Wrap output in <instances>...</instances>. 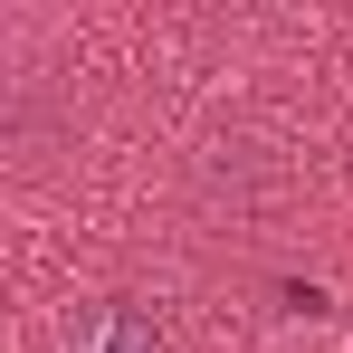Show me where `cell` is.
<instances>
[{
	"label": "cell",
	"mask_w": 353,
	"mask_h": 353,
	"mask_svg": "<svg viewBox=\"0 0 353 353\" xmlns=\"http://www.w3.org/2000/svg\"><path fill=\"white\" fill-rule=\"evenodd\" d=\"M77 353H163V334H153L134 305H96L86 334H77Z\"/></svg>",
	"instance_id": "obj_1"
}]
</instances>
